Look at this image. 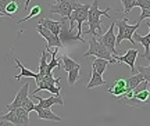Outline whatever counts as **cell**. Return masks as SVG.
I'll return each mask as SVG.
<instances>
[{
    "label": "cell",
    "instance_id": "cell-13",
    "mask_svg": "<svg viewBox=\"0 0 150 126\" xmlns=\"http://www.w3.org/2000/svg\"><path fill=\"white\" fill-rule=\"evenodd\" d=\"M110 94H112L114 97H121V96L127 92V82H125V79H115L114 82H112V86L111 87H108L107 90Z\"/></svg>",
    "mask_w": 150,
    "mask_h": 126
},
{
    "label": "cell",
    "instance_id": "cell-23",
    "mask_svg": "<svg viewBox=\"0 0 150 126\" xmlns=\"http://www.w3.org/2000/svg\"><path fill=\"white\" fill-rule=\"evenodd\" d=\"M61 63H63V68H64L65 72H68V71H71L72 68H75L76 65H79V63H76L75 60H72L71 57L65 56V54L61 57Z\"/></svg>",
    "mask_w": 150,
    "mask_h": 126
},
{
    "label": "cell",
    "instance_id": "cell-25",
    "mask_svg": "<svg viewBox=\"0 0 150 126\" xmlns=\"http://www.w3.org/2000/svg\"><path fill=\"white\" fill-rule=\"evenodd\" d=\"M135 97L138 99L139 101H142V103H145V104H147V101H149V97H150V89H145V90H140V92H138V93H135Z\"/></svg>",
    "mask_w": 150,
    "mask_h": 126
},
{
    "label": "cell",
    "instance_id": "cell-17",
    "mask_svg": "<svg viewBox=\"0 0 150 126\" xmlns=\"http://www.w3.org/2000/svg\"><path fill=\"white\" fill-rule=\"evenodd\" d=\"M14 61H16V65L18 67V68L21 69V74L17 75L16 79L17 80H20V79L22 78H33V79H38V76H39V74H35V72H32L31 69H27L24 65H22V63L20 61V58H14Z\"/></svg>",
    "mask_w": 150,
    "mask_h": 126
},
{
    "label": "cell",
    "instance_id": "cell-11",
    "mask_svg": "<svg viewBox=\"0 0 150 126\" xmlns=\"http://www.w3.org/2000/svg\"><path fill=\"white\" fill-rule=\"evenodd\" d=\"M38 101H39V104L35 105V111L39 110V108H50V107H53L54 104L60 105V107H64V100H63V97L61 96H52V97H49V99H40L39 96H33Z\"/></svg>",
    "mask_w": 150,
    "mask_h": 126
},
{
    "label": "cell",
    "instance_id": "cell-31",
    "mask_svg": "<svg viewBox=\"0 0 150 126\" xmlns=\"http://www.w3.org/2000/svg\"><path fill=\"white\" fill-rule=\"evenodd\" d=\"M8 3H10V0H0V13H3L6 17H10L7 13H6V7H7Z\"/></svg>",
    "mask_w": 150,
    "mask_h": 126
},
{
    "label": "cell",
    "instance_id": "cell-30",
    "mask_svg": "<svg viewBox=\"0 0 150 126\" xmlns=\"http://www.w3.org/2000/svg\"><path fill=\"white\" fill-rule=\"evenodd\" d=\"M22 108H25L28 112H31V111H35V104H33L32 101H31V99L28 97L27 100L24 101V104H22Z\"/></svg>",
    "mask_w": 150,
    "mask_h": 126
},
{
    "label": "cell",
    "instance_id": "cell-22",
    "mask_svg": "<svg viewBox=\"0 0 150 126\" xmlns=\"http://www.w3.org/2000/svg\"><path fill=\"white\" fill-rule=\"evenodd\" d=\"M3 119H4L6 122H10V123H13V125H20V126H22L21 119L18 118V115H17V112L14 110L8 111L6 115H3Z\"/></svg>",
    "mask_w": 150,
    "mask_h": 126
},
{
    "label": "cell",
    "instance_id": "cell-18",
    "mask_svg": "<svg viewBox=\"0 0 150 126\" xmlns=\"http://www.w3.org/2000/svg\"><path fill=\"white\" fill-rule=\"evenodd\" d=\"M145 78H143V75L140 74H134L132 76H129L128 79H125V82H127V92L128 90H134L140 82H143Z\"/></svg>",
    "mask_w": 150,
    "mask_h": 126
},
{
    "label": "cell",
    "instance_id": "cell-14",
    "mask_svg": "<svg viewBox=\"0 0 150 126\" xmlns=\"http://www.w3.org/2000/svg\"><path fill=\"white\" fill-rule=\"evenodd\" d=\"M39 24L43 25L45 28L50 29L57 36H60V33L63 31V21H53V20H49V18H40Z\"/></svg>",
    "mask_w": 150,
    "mask_h": 126
},
{
    "label": "cell",
    "instance_id": "cell-19",
    "mask_svg": "<svg viewBox=\"0 0 150 126\" xmlns=\"http://www.w3.org/2000/svg\"><path fill=\"white\" fill-rule=\"evenodd\" d=\"M110 64V61L108 60H106V58H95L93 60V63H92V68H95L99 72V74H104V71H106V68H107V65Z\"/></svg>",
    "mask_w": 150,
    "mask_h": 126
},
{
    "label": "cell",
    "instance_id": "cell-1",
    "mask_svg": "<svg viewBox=\"0 0 150 126\" xmlns=\"http://www.w3.org/2000/svg\"><path fill=\"white\" fill-rule=\"evenodd\" d=\"M108 11H110V7L106 6L104 10H100L99 8V1L97 0H93V3L89 7V13H88V25H89V29L85 31V35H93V36L99 37L102 35V17H108Z\"/></svg>",
    "mask_w": 150,
    "mask_h": 126
},
{
    "label": "cell",
    "instance_id": "cell-29",
    "mask_svg": "<svg viewBox=\"0 0 150 126\" xmlns=\"http://www.w3.org/2000/svg\"><path fill=\"white\" fill-rule=\"evenodd\" d=\"M136 7H140V10H150V0H136Z\"/></svg>",
    "mask_w": 150,
    "mask_h": 126
},
{
    "label": "cell",
    "instance_id": "cell-12",
    "mask_svg": "<svg viewBox=\"0 0 150 126\" xmlns=\"http://www.w3.org/2000/svg\"><path fill=\"white\" fill-rule=\"evenodd\" d=\"M147 28H149V33H147L146 36H142V35L135 32L134 39H135V42L140 43V44L145 47V53L142 54V57L146 58V60H149V63H150V22H147Z\"/></svg>",
    "mask_w": 150,
    "mask_h": 126
},
{
    "label": "cell",
    "instance_id": "cell-16",
    "mask_svg": "<svg viewBox=\"0 0 150 126\" xmlns=\"http://www.w3.org/2000/svg\"><path fill=\"white\" fill-rule=\"evenodd\" d=\"M38 118L40 119H47V121H56V122H63V118L59 115H56L54 112L50 111V108H39L36 110Z\"/></svg>",
    "mask_w": 150,
    "mask_h": 126
},
{
    "label": "cell",
    "instance_id": "cell-34",
    "mask_svg": "<svg viewBox=\"0 0 150 126\" xmlns=\"http://www.w3.org/2000/svg\"><path fill=\"white\" fill-rule=\"evenodd\" d=\"M7 122L3 119V114H1V111H0V125H6Z\"/></svg>",
    "mask_w": 150,
    "mask_h": 126
},
{
    "label": "cell",
    "instance_id": "cell-8",
    "mask_svg": "<svg viewBox=\"0 0 150 126\" xmlns=\"http://www.w3.org/2000/svg\"><path fill=\"white\" fill-rule=\"evenodd\" d=\"M114 28H115V21H112V24L110 25V28H108V31L106 33H103V35L99 36V40L108 49V51L111 53L112 56H117L118 50H117V43H115L117 36L114 35Z\"/></svg>",
    "mask_w": 150,
    "mask_h": 126
},
{
    "label": "cell",
    "instance_id": "cell-20",
    "mask_svg": "<svg viewBox=\"0 0 150 126\" xmlns=\"http://www.w3.org/2000/svg\"><path fill=\"white\" fill-rule=\"evenodd\" d=\"M79 71H81V65H76L75 68L68 71V84H70V86H75V83L81 79Z\"/></svg>",
    "mask_w": 150,
    "mask_h": 126
},
{
    "label": "cell",
    "instance_id": "cell-6",
    "mask_svg": "<svg viewBox=\"0 0 150 126\" xmlns=\"http://www.w3.org/2000/svg\"><path fill=\"white\" fill-rule=\"evenodd\" d=\"M81 4L79 0H64V1H56V4L50 7V14H60L63 18L70 20L72 11Z\"/></svg>",
    "mask_w": 150,
    "mask_h": 126
},
{
    "label": "cell",
    "instance_id": "cell-10",
    "mask_svg": "<svg viewBox=\"0 0 150 126\" xmlns=\"http://www.w3.org/2000/svg\"><path fill=\"white\" fill-rule=\"evenodd\" d=\"M28 92H29V83H24L22 84V87L18 92H17V96L16 99L13 100V103L7 105V111H11V110H16L18 107H22L24 104V101L28 99Z\"/></svg>",
    "mask_w": 150,
    "mask_h": 126
},
{
    "label": "cell",
    "instance_id": "cell-2",
    "mask_svg": "<svg viewBox=\"0 0 150 126\" xmlns=\"http://www.w3.org/2000/svg\"><path fill=\"white\" fill-rule=\"evenodd\" d=\"M89 7L91 4H82L81 3L70 17V32L74 31V24L76 22V35L74 36V40H79V42L85 43L86 40L82 39V24L88 21V13H89Z\"/></svg>",
    "mask_w": 150,
    "mask_h": 126
},
{
    "label": "cell",
    "instance_id": "cell-15",
    "mask_svg": "<svg viewBox=\"0 0 150 126\" xmlns=\"http://www.w3.org/2000/svg\"><path fill=\"white\" fill-rule=\"evenodd\" d=\"M106 84V80L103 79V75L99 74L95 68H92V78L89 80V83L86 84V89H93V87H99Z\"/></svg>",
    "mask_w": 150,
    "mask_h": 126
},
{
    "label": "cell",
    "instance_id": "cell-24",
    "mask_svg": "<svg viewBox=\"0 0 150 126\" xmlns=\"http://www.w3.org/2000/svg\"><path fill=\"white\" fill-rule=\"evenodd\" d=\"M42 13V8H40V6H33L32 8H31V11H29V14H28L25 18H22V20H20V21L17 22L18 25L20 24H22V22H25V21H28V20H31V18H33V17H36V15H39Z\"/></svg>",
    "mask_w": 150,
    "mask_h": 126
},
{
    "label": "cell",
    "instance_id": "cell-21",
    "mask_svg": "<svg viewBox=\"0 0 150 126\" xmlns=\"http://www.w3.org/2000/svg\"><path fill=\"white\" fill-rule=\"evenodd\" d=\"M47 50H40V64H39V75H46L47 69Z\"/></svg>",
    "mask_w": 150,
    "mask_h": 126
},
{
    "label": "cell",
    "instance_id": "cell-9",
    "mask_svg": "<svg viewBox=\"0 0 150 126\" xmlns=\"http://www.w3.org/2000/svg\"><path fill=\"white\" fill-rule=\"evenodd\" d=\"M138 54H139V50H138V49H129L124 56H118L117 54V56H114V58L117 60V63H124V64H127V65H129L131 72L135 74V61H136Z\"/></svg>",
    "mask_w": 150,
    "mask_h": 126
},
{
    "label": "cell",
    "instance_id": "cell-7",
    "mask_svg": "<svg viewBox=\"0 0 150 126\" xmlns=\"http://www.w3.org/2000/svg\"><path fill=\"white\" fill-rule=\"evenodd\" d=\"M35 31H36L47 42V50L49 49H53V47H63V42H61L60 36L54 35L50 29L45 28V26L40 25V24H38L36 28H35Z\"/></svg>",
    "mask_w": 150,
    "mask_h": 126
},
{
    "label": "cell",
    "instance_id": "cell-28",
    "mask_svg": "<svg viewBox=\"0 0 150 126\" xmlns=\"http://www.w3.org/2000/svg\"><path fill=\"white\" fill-rule=\"evenodd\" d=\"M138 71L143 75L145 80H147L150 84V64H149V67H142V65H139V67H138Z\"/></svg>",
    "mask_w": 150,
    "mask_h": 126
},
{
    "label": "cell",
    "instance_id": "cell-35",
    "mask_svg": "<svg viewBox=\"0 0 150 126\" xmlns=\"http://www.w3.org/2000/svg\"><path fill=\"white\" fill-rule=\"evenodd\" d=\"M1 17H6L4 14H3V13H0V18H1Z\"/></svg>",
    "mask_w": 150,
    "mask_h": 126
},
{
    "label": "cell",
    "instance_id": "cell-4",
    "mask_svg": "<svg viewBox=\"0 0 150 126\" xmlns=\"http://www.w3.org/2000/svg\"><path fill=\"white\" fill-rule=\"evenodd\" d=\"M140 22L138 21L135 25H129L128 24V17H124L122 20H120V21H115V26L118 28V35H117V46L121 44L122 40H129V42L135 44V39H134V33L136 32V29L139 28Z\"/></svg>",
    "mask_w": 150,
    "mask_h": 126
},
{
    "label": "cell",
    "instance_id": "cell-27",
    "mask_svg": "<svg viewBox=\"0 0 150 126\" xmlns=\"http://www.w3.org/2000/svg\"><path fill=\"white\" fill-rule=\"evenodd\" d=\"M18 3L17 1H14V0H10V3L7 4V7H6V13L8 14V15H13V14H16L17 11H18Z\"/></svg>",
    "mask_w": 150,
    "mask_h": 126
},
{
    "label": "cell",
    "instance_id": "cell-26",
    "mask_svg": "<svg viewBox=\"0 0 150 126\" xmlns=\"http://www.w3.org/2000/svg\"><path fill=\"white\" fill-rule=\"evenodd\" d=\"M121 3L124 6V14H125V17L131 13V10L134 7H136V0H121Z\"/></svg>",
    "mask_w": 150,
    "mask_h": 126
},
{
    "label": "cell",
    "instance_id": "cell-33",
    "mask_svg": "<svg viewBox=\"0 0 150 126\" xmlns=\"http://www.w3.org/2000/svg\"><path fill=\"white\" fill-rule=\"evenodd\" d=\"M56 1H64V0H56ZM29 3H31V0H27V1H25V10L29 8Z\"/></svg>",
    "mask_w": 150,
    "mask_h": 126
},
{
    "label": "cell",
    "instance_id": "cell-3",
    "mask_svg": "<svg viewBox=\"0 0 150 126\" xmlns=\"http://www.w3.org/2000/svg\"><path fill=\"white\" fill-rule=\"evenodd\" d=\"M88 43H89V50L86 53H83V57H89V56H95L97 58H106L110 61V64H115L117 60L114 58L111 53L108 51V49L103 44L100 40H97L96 36L92 35L91 39H88Z\"/></svg>",
    "mask_w": 150,
    "mask_h": 126
},
{
    "label": "cell",
    "instance_id": "cell-32",
    "mask_svg": "<svg viewBox=\"0 0 150 126\" xmlns=\"http://www.w3.org/2000/svg\"><path fill=\"white\" fill-rule=\"evenodd\" d=\"M146 18H150V10H142V14H140V17L138 18V21L142 24V21L146 20Z\"/></svg>",
    "mask_w": 150,
    "mask_h": 126
},
{
    "label": "cell",
    "instance_id": "cell-5",
    "mask_svg": "<svg viewBox=\"0 0 150 126\" xmlns=\"http://www.w3.org/2000/svg\"><path fill=\"white\" fill-rule=\"evenodd\" d=\"M36 80L38 87L36 90L32 93V96L38 94L40 90H47L52 94L61 96V87H60V78H53V75H39Z\"/></svg>",
    "mask_w": 150,
    "mask_h": 126
}]
</instances>
